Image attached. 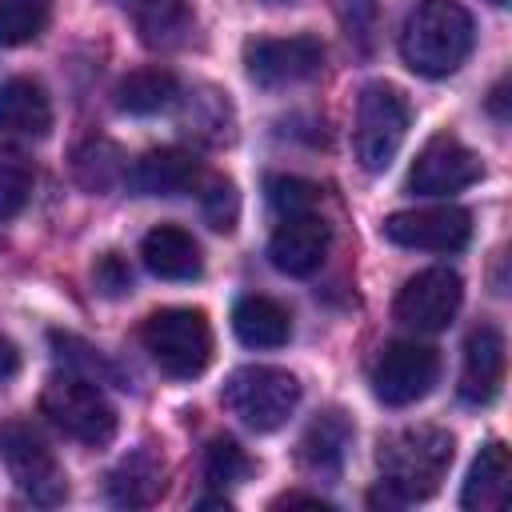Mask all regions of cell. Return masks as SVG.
<instances>
[{
	"label": "cell",
	"mask_w": 512,
	"mask_h": 512,
	"mask_svg": "<svg viewBox=\"0 0 512 512\" xmlns=\"http://www.w3.org/2000/svg\"><path fill=\"white\" fill-rule=\"evenodd\" d=\"M452 436L436 424H416V428H396L380 436L376 444V468H380V492L368 500L384 504H416L428 500L440 480L448 476L452 464Z\"/></svg>",
	"instance_id": "1"
},
{
	"label": "cell",
	"mask_w": 512,
	"mask_h": 512,
	"mask_svg": "<svg viewBox=\"0 0 512 512\" xmlns=\"http://www.w3.org/2000/svg\"><path fill=\"white\" fill-rule=\"evenodd\" d=\"M476 28L456 0H420L400 28V56L420 76H452L472 52Z\"/></svg>",
	"instance_id": "2"
},
{
	"label": "cell",
	"mask_w": 512,
	"mask_h": 512,
	"mask_svg": "<svg viewBox=\"0 0 512 512\" xmlns=\"http://www.w3.org/2000/svg\"><path fill=\"white\" fill-rule=\"evenodd\" d=\"M40 408L76 444L104 448L116 436V408L108 404L100 384L92 376H84V372H72V368L56 372L40 392Z\"/></svg>",
	"instance_id": "3"
},
{
	"label": "cell",
	"mask_w": 512,
	"mask_h": 512,
	"mask_svg": "<svg viewBox=\"0 0 512 512\" xmlns=\"http://www.w3.org/2000/svg\"><path fill=\"white\" fill-rule=\"evenodd\" d=\"M0 460L12 476V484L20 488V496H28L32 504L56 508L68 500V476L32 420L12 416L0 424Z\"/></svg>",
	"instance_id": "4"
},
{
	"label": "cell",
	"mask_w": 512,
	"mask_h": 512,
	"mask_svg": "<svg viewBox=\"0 0 512 512\" xmlns=\"http://www.w3.org/2000/svg\"><path fill=\"white\" fill-rule=\"evenodd\" d=\"M144 352L160 372L188 380L200 376L212 360V328L200 308H160L140 324Z\"/></svg>",
	"instance_id": "5"
},
{
	"label": "cell",
	"mask_w": 512,
	"mask_h": 512,
	"mask_svg": "<svg viewBox=\"0 0 512 512\" xmlns=\"http://www.w3.org/2000/svg\"><path fill=\"white\" fill-rule=\"evenodd\" d=\"M224 404L252 432H276L300 404V380L272 364H244L228 376Z\"/></svg>",
	"instance_id": "6"
},
{
	"label": "cell",
	"mask_w": 512,
	"mask_h": 512,
	"mask_svg": "<svg viewBox=\"0 0 512 512\" xmlns=\"http://www.w3.org/2000/svg\"><path fill=\"white\" fill-rule=\"evenodd\" d=\"M408 100L392 84H368L356 100V160L364 172H384L408 136Z\"/></svg>",
	"instance_id": "7"
},
{
	"label": "cell",
	"mask_w": 512,
	"mask_h": 512,
	"mask_svg": "<svg viewBox=\"0 0 512 512\" xmlns=\"http://www.w3.org/2000/svg\"><path fill=\"white\" fill-rule=\"evenodd\" d=\"M436 376H440V356L432 344L392 340L380 348V356L372 364V392L380 404L404 408V404H416L420 396H428Z\"/></svg>",
	"instance_id": "8"
},
{
	"label": "cell",
	"mask_w": 512,
	"mask_h": 512,
	"mask_svg": "<svg viewBox=\"0 0 512 512\" xmlns=\"http://www.w3.org/2000/svg\"><path fill=\"white\" fill-rule=\"evenodd\" d=\"M324 44L316 36H256L244 44V72L260 88H288L304 84L320 72Z\"/></svg>",
	"instance_id": "9"
},
{
	"label": "cell",
	"mask_w": 512,
	"mask_h": 512,
	"mask_svg": "<svg viewBox=\"0 0 512 512\" xmlns=\"http://www.w3.org/2000/svg\"><path fill=\"white\" fill-rule=\"evenodd\" d=\"M464 300V284L452 268H424L416 276L404 280V288L396 292V320L404 328H416V332H440L452 324L456 308Z\"/></svg>",
	"instance_id": "10"
},
{
	"label": "cell",
	"mask_w": 512,
	"mask_h": 512,
	"mask_svg": "<svg viewBox=\"0 0 512 512\" xmlns=\"http://www.w3.org/2000/svg\"><path fill=\"white\" fill-rule=\"evenodd\" d=\"M480 176H484L480 156L468 144H460L456 136L440 132L416 152V160L408 168V192H416V196H448V192H460V188L476 184Z\"/></svg>",
	"instance_id": "11"
},
{
	"label": "cell",
	"mask_w": 512,
	"mask_h": 512,
	"mask_svg": "<svg viewBox=\"0 0 512 512\" xmlns=\"http://www.w3.org/2000/svg\"><path fill=\"white\" fill-rule=\"evenodd\" d=\"M384 236L400 248H420V252H460L472 236V216L456 204H436V208H408L392 212L384 220Z\"/></svg>",
	"instance_id": "12"
},
{
	"label": "cell",
	"mask_w": 512,
	"mask_h": 512,
	"mask_svg": "<svg viewBox=\"0 0 512 512\" xmlns=\"http://www.w3.org/2000/svg\"><path fill=\"white\" fill-rule=\"evenodd\" d=\"M332 232L316 212H296V216H280L272 240H268V260L272 268H280L284 276H312L324 256H328Z\"/></svg>",
	"instance_id": "13"
},
{
	"label": "cell",
	"mask_w": 512,
	"mask_h": 512,
	"mask_svg": "<svg viewBox=\"0 0 512 512\" xmlns=\"http://www.w3.org/2000/svg\"><path fill=\"white\" fill-rule=\"evenodd\" d=\"M504 336L496 324H476L464 340V368H460V400L492 404L504 384Z\"/></svg>",
	"instance_id": "14"
},
{
	"label": "cell",
	"mask_w": 512,
	"mask_h": 512,
	"mask_svg": "<svg viewBox=\"0 0 512 512\" xmlns=\"http://www.w3.org/2000/svg\"><path fill=\"white\" fill-rule=\"evenodd\" d=\"M200 180V164L192 152L184 148H148L132 172H128V184L140 192V196H176V192H188L192 184Z\"/></svg>",
	"instance_id": "15"
},
{
	"label": "cell",
	"mask_w": 512,
	"mask_h": 512,
	"mask_svg": "<svg viewBox=\"0 0 512 512\" xmlns=\"http://www.w3.org/2000/svg\"><path fill=\"white\" fill-rule=\"evenodd\" d=\"M52 128V104L48 92L32 76H12L0 84V132L40 140Z\"/></svg>",
	"instance_id": "16"
},
{
	"label": "cell",
	"mask_w": 512,
	"mask_h": 512,
	"mask_svg": "<svg viewBox=\"0 0 512 512\" xmlns=\"http://www.w3.org/2000/svg\"><path fill=\"white\" fill-rule=\"evenodd\" d=\"M140 260L152 276L160 280H192L200 276L204 260H200V244L192 240V232L176 228V224H156L144 240H140Z\"/></svg>",
	"instance_id": "17"
},
{
	"label": "cell",
	"mask_w": 512,
	"mask_h": 512,
	"mask_svg": "<svg viewBox=\"0 0 512 512\" xmlns=\"http://www.w3.org/2000/svg\"><path fill=\"white\" fill-rule=\"evenodd\" d=\"M148 48H180L196 28L188 0H120Z\"/></svg>",
	"instance_id": "18"
},
{
	"label": "cell",
	"mask_w": 512,
	"mask_h": 512,
	"mask_svg": "<svg viewBox=\"0 0 512 512\" xmlns=\"http://www.w3.org/2000/svg\"><path fill=\"white\" fill-rule=\"evenodd\" d=\"M348 444H352V424L340 408H328L320 412L308 432L300 436V464L312 472V476H336L344 468V456H348Z\"/></svg>",
	"instance_id": "19"
},
{
	"label": "cell",
	"mask_w": 512,
	"mask_h": 512,
	"mask_svg": "<svg viewBox=\"0 0 512 512\" xmlns=\"http://www.w3.org/2000/svg\"><path fill=\"white\" fill-rule=\"evenodd\" d=\"M232 332L248 348H280L292 336V316L272 296H240L232 308Z\"/></svg>",
	"instance_id": "20"
},
{
	"label": "cell",
	"mask_w": 512,
	"mask_h": 512,
	"mask_svg": "<svg viewBox=\"0 0 512 512\" xmlns=\"http://www.w3.org/2000/svg\"><path fill=\"white\" fill-rule=\"evenodd\" d=\"M504 500H508V448L500 440H492L476 452L464 492H460V504L468 512H496V508H504Z\"/></svg>",
	"instance_id": "21"
},
{
	"label": "cell",
	"mask_w": 512,
	"mask_h": 512,
	"mask_svg": "<svg viewBox=\"0 0 512 512\" xmlns=\"http://www.w3.org/2000/svg\"><path fill=\"white\" fill-rule=\"evenodd\" d=\"M176 100H180V80L160 64L136 68L116 84V108L128 112V116H152V112H164Z\"/></svg>",
	"instance_id": "22"
},
{
	"label": "cell",
	"mask_w": 512,
	"mask_h": 512,
	"mask_svg": "<svg viewBox=\"0 0 512 512\" xmlns=\"http://www.w3.org/2000/svg\"><path fill=\"white\" fill-rule=\"evenodd\" d=\"M160 492H164V468L148 448H140L128 460H120L112 468V476H108V496L120 508H148Z\"/></svg>",
	"instance_id": "23"
},
{
	"label": "cell",
	"mask_w": 512,
	"mask_h": 512,
	"mask_svg": "<svg viewBox=\"0 0 512 512\" xmlns=\"http://www.w3.org/2000/svg\"><path fill=\"white\" fill-rule=\"evenodd\" d=\"M72 172H76V184L88 188V192H112V188L128 176L124 152H120L112 140H104V136H92V140H84V144L76 148Z\"/></svg>",
	"instance_id": "24"
},
{
	"label": "cell",
	"mask_w": 512,
	"mask_h": 512,
	"mask_svg": "<svg viewBox=\"0 0 512 512\" xmlns=\"http://www.w3.org/2000/svg\"><path fill=\"white\" fill-rule=\"evenodd\" d=\"M52 20V0H0V48L36 40Z\"/></svg>",
	"instance_id": "25"
},
{
	"label": "cell",
	"mask_w": 512,
	"mask_h": 512,
	"mask_svg": "<svg viewBox=\"0 0 512 512\" xmlns=\"http://www.w3.org/2000/svg\"><path fill=\"white\" fill-rule=\"evenodd\" d=\"M32 184H36V168L32 160L12 148V144H0V220L16 216L28 196H32Z\"/></svg>",
	"instance_id": "26"
},
{
	"label": "cell",
	"mask_w": 512,
	"mask_h": 512,
	"mask_svg": "<svg viewBox=\"0 0 512 512\" xmlns=\"http://www.w3.org/2000/svg\"><path fill=\"white\" fill-rule=\"evenodd\" d=\"M184 124H192L188 132L220 144L232 136V108L228 100L216 92V88H200L196 96H188V108H184Z\"/></svg>",
	"instance_id": "27"
},
{
	"label": "cell",
	"mask_w": 512,
	"mask_h": 512,
	"mask_svg": "<svg viewBox=\"0 0 512 512\" xmlns=\"http://www.w3.org/2000/svg\"><path fill=\"white\" fill-rule=\"evenodd\" d=\"M248 468H252V460H248V452L232 436L208 440V448H204V480L208 484H216V488L236 484V480L248 476Z\"/></svg>",
	"instance_id": "28"
},
{
	"label": "cell",
	"mask_w": 512,
	"mask_h": 512,
	"mask_svg": "<svg viewBox=\"0 0 512 512\" xmlns=\"http://www.w3.org/2000/svg\"><path fill=\"white\" fill-rule=\"evenodd\" d=\"M264 192H268V204H272L280 216L312 212L316 200H320V188H316L312 180H300V176H268Z\"/></svg>",
	"instance_id": "29"
},
{
	"label": "cell",
	"mask_w": 512,
	"mask_h": 512,
	"mask_svg": "<svg viewBox=\"0 0 512 512\" xmlns=\"http://www.w3.org/2000/svg\"><path fill=\"white\" fill-rule=\"evenodd\" d=\"M200 212H204V224H208V228L232 232V228H236V216H240L236 184H232V180H208V188L200 192Z\"/></svg>",
	"instance_id": "30"
},
{
	"label": "cell",
	"mask_w": 512,
	"mask_h": 512,
	"mask_svg": "<svg viewBox=\"0 0 512 512\" xmlns=\"http://www.w3.org/2000/svg\"><path fill=\"white\" fill-rule=\"evenodd\" d=\"M92 280H96V288L104 292V296H124V292H132V268H128V260L120 256V252H104L96 264H92Z\"/></svg>",
	"instance_id": "31"
},
{
	"label": "cell",
	"mask_w": 512,
	"mask_h": 512,
	"mask_svg": "<svg viewBox=\"0 0 512 512\" xmlns=\"http://www.w3.org/2000/svg\"><path fill=\"white\" fill-rule=\"evenodd\" d=\"M296 504H304V508H320V512H328V508H332L328 500L308 496V492H284V496H276V500H272V508H296Z\"/></svg>",
	"instance_id": "32"
},
{
	"label": "cell",
	"mask_w": 512,
	"mask_h": 512,
	"mask_svg": "<svg viewBox=\"0 0 512 512\" xmlns=\"http://www.w3.org/2000/svg\"><path fill=\"white\" fill-rule=\"evenodd\" d=\"M16 368H20V352H16L12 340L0 336V384H4L8 376H16Z\"/></svg>",
	"instance_id": "33"
},
{
	"label": "cell",
	"mask_w": 512,
	"mask_h": 512,
	"mask_svg": "<svg viewBox=\"0 0 512 512\" xmlns=\"http://www.w3.org/2000/svg\"><path fill=\"white\" fill-rule=\"evenodd\" d=\"M504 104H508V80H500V84L492 88V96H488V112H492L500 124L508 120V108H504Z\"/></svg>",
	"instance_id": "34"
},
{
	"label": "cell",
	"mask_w": 512,
	"mask_h": 512,
	"mask_svg": "<svg viewBox=\"0 0 512 512\" xmlns=\"http://www.w3.org/2000/svg\"><path fill=\"white\" fill-rule=\"evenodd\" d=\"M264 4H288V0H264Z\"/></svg>",
	"instance_id": "35"
},
{
	"label": "cell",
	"mask_w": 512,
	"mask_h": 512,
	"mask_svg": "<svg viewBox=\"0 0 512 512\" xmlns=\"http://www.w3.org/2000/svg\"><path fill=\"white\" fill-rule=\"evenodd\" d=\"M492 4H508V0H492Z\"/></svg>",
	"instance_id": "36"
}]
</instances>
